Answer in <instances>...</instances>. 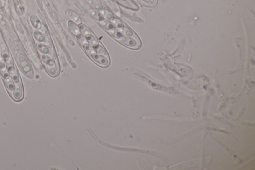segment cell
I'll return each mask as SVG.
<instances>
[{
    "label": "cell",
    "mask_w": 255,
    "mask_h": 170,
    "mask_svg": "<svg viewBox=\"0 0 255 170\" xmlns=\"http://www.w3.org/2000/svg\"><path fill=\"white\" fill-rule=\"evenodd\" d=\"M5 83L6 86L9 92L10 93L13 92L14 86L12 79L10 77L8 79H5Z\"/></svg>",
    "instance_id": "7c38bea8"
},
{
    "label": "cell",
    "mask_w": 255,
    "mask_h": 170,
    "mask_svg": "<svg viewBox=\"0 0 255 170\" xmlns=\"http://www.w3.org/2000/svg\"><path fill=\"white\" fill-rule=\"evenodd\" d=\"M108 32L112 36L115 37L116 39H118L123 35L122 33L120 32L118 30L116 29V28L109 30Z\"/></svg>",
    "instance_id": "9a60e30c"
},
{
    "label": "cell",
    "mask_w": 255,
    "mask_h": 170,
    "mask_svg": "<svg viewBox=\"0 0 255 170\" xmlns=\"http://www.w3.org/2000/svg\"><path fill=\"white\" fill-rule=\"evenodd\" d=\"M90 13L93 18H94L97 21L101 22L104 19V17L102 14L100 12L97 11V10L94 9L90 10Z\"/></svg>",
    "instance_id": "9c48e42d"
},
{
    "label": "cell",
    "mask_w": 255,
    "mask_h": 170,
    "mask_svg": "<svg viewBox=\"0 0 255 170\" xmlns=\"http://www.w3.org/2000/svg\"><path fill=\"white\" fill-rule=\"evenodd\" d=\"M112 23H113V24L115 25V27H116L118 29V30L120 32L125 27L124 24L121 21H120L119 19H114L112 21Z\"/></svg>",
    "instance_id": "d6986e66"
},
{
    "label": "cell",
    "mask_w": 255,
    "mask_h": 170,
    "mask_svg": "<svg viewBox=\"0 0 255 170\" xmlns=\"http://www.w3.org/2000/svg\"><path fill=\"white\" fill-rule=\"evenodd\" d=\"M101 26L103 27L104 29L110 30L112 29H115V26L112 22H110V21H103L100 22Z\"/></svg>",
    "instance_id": "8fae6325"
},
{
    "label": "cell",
    "mask_w": 255,
    "mask_h": 170,
    "mask_svg": "<svg viewBox=\"0 0 255 170\" xmlns=\"http://www.w3.org/2000/svg\"><path fill=\"white\" fill-rule=\"evenodd\" d=\"M88 55L95 63L101 66L106 67L109 65V59L97 53L95 50L91 51Z\"/></svg>",
    "instance_id": "7a4b0ae2"
},
{
    "label": "cell",
    "mask_w": 255,
    "mask_h": 170,
    "mask_svg": "<svg viewBox=\"0 0 255 170\" xmlns=\"http://www.w3.org/2000/svg\"><path fill=\"white\" fill-rule=\"evenodd\" d=\"M22 86L20 82H16L14 85V99L18 100L21 99L22 97Z\"/></svg>",
    "instance_id": "277c9868"
},
{
    "label": "cell",
    "mask_w": 255,
    "mask_h": 170,
    "mask_svg": "<svg viewBox=\"0 0 255 170\" xmlns=\"http://www.w3.org/2000/svg\"><path fill=\"white\" fill-rule=\"evenodd\" d=\"M118 42L123 45L131 48H137L138 42L131 37H126L123 35L119 38L116 39Z\"/></svg>",
    "instance_id": "3957f363"
},
{
    "label": "cell",
    "mask_w": 255,
    "mask_h": 170,
    "mask_svg": "<svg viewBox=\"0 0 255 170\" xmlns=\"http://www.w3.org/2000/svg\"><path fill=\"white\" fill-rule=\"evenodd\" d=\"M5 63L4 58L2 56H0V69H2L5 68Z\"/></svg>",
    "instance_id": "d4e9b609"
},
{
    "label": "cell",
    "mask_w": 255,
    "mask_h": 170,
    "mask_svg": "<svg viewBox=\"0 0 255 170\" xmlns=\"http://www.w3.org/2000/svg\"><path fill=\"white\" fill-rule=\"evenodd\" d=\"M144 2L151 5H154L156 2V0H143Z\"/></svg>",
    "instance_id": "484cf974"
},
{
    "label": "cell",
    "mask_w": 255,
    "mask_h": 170,
    "mask_svg": "<svg viewBox=\"0 0 255 170\" xmlns=\"http://www.w3.org/2000/svg\"><path fill=\"white\" fill-rule=\"evenodd\" d=\"M78 27L79 29L80 32H81V34L85 36H87L91 34L89 29L85 24H80L78 26Z\"/></svg>",
    "instance_id": "4fadbf2b"
},
{
    "label": "cell",
    "mask_w": 255,
    "mask_h": 170,
    "mask_svg": "<svg viewBox=\"0 0 255 170\" xmlns=\"http://www.w3.org/2000/svg\"><path fill=\"white\" fill-rule=\"evenodd\" d=\"M1 55L2 57L5 60H6L9 58V53L8 48L6 45H3L1 47Z\"/></svg>",
    "instance_id": "ffe728a7"
},
{
    "label": "cell",
    "mask_w": 255,
    "mask_h": 170,
    "mask_svg": "<svg viewBox=\"0 0 255 170\" xmlns=\"http://www.w3.org/2000/svg\"><path fill=\"white\" fill-rule=\"evenodd\" d=\"M1 73L2 76L4 79H8V78L10 77L9 72H8L7 69L6 68H2V69H1Z\"/></svg>",
    "instance_id": "603a6c76"
},
{
    "label": "cell",
    "mask_w": 255,
    "mask_h": 170,
    "mask_svg": "<svg viewBox=\"0 0 255 170\" xmlns=\"http://www.w3.org/2000/svg\"><path fill=\"white\" fill-rule=\"evenodd\" d=\"M76 39L78 42L80 43V45H82V47L85 44L88 43L86 37H85L83 35H81V34H79L77 35Z\"/></svg>",
    "instance_id": "ac0fdd59"
},
{
    "label": "cell",
    "mask_w": 255,
    "mask_h": 170,
    "mask_svg": "<svg viewBox=\"0 0 255 170\" xmlns=\"http://www.w3.org/2000/svg\"><path fill=\"white\" fill-rule=\"evenodd\" d=\"M39 45V48H40V50L43 53H45V54H48V55H50L51 57H53V58H54V56H55V55H54V53L53 52V51H51L50 49L47 48L46 47H45L44 45Z\"/></svg>",
    "instance_id": "2e32d148"
},
{
    "label": "cell",
    "mask_w": 255,
    "mask_h": 170,
    "mask_svg": "<svg viewBox=\"0 0 255 170\" xmlns=\"http://www.w3.org/2000/svg\"><path fill=\"white\" fill-rule=\"evenodd\" d=\"M120 32H122L123 35H125L126 37H132L133 35V33L131 30L127 27H124L121 31H120Z\"/></svg>",
    "instance_id": "44dd1931"
},
{
    "label": "cell",
    "mask_w": 255,
    "mask_h": 170,
    "mask_svg": "<svg viewBox=\"0 0 255 170\" xmlns=\"http://www.w3.org/2000/svg\"><path fill=\"white\" fill-rule=\"evenodd\" d=\"M101 13L102 14L104 18H105L108 20L112 21L114 19L113 14H112L110 12L107 10H101Z\"/></svg>",
    "instance_id": "e0dca14e"
},
{
    "label": "cell",
    "mask_w": 255,
    "mask_h": 170,
    "mask_svg": "<svg viewBox=\"0 0 255 170\" xmlns=\"http://www.w3.org/2000/svg\"><path fill=\"white\" fill-rule=\"evenodd\" d=\"M86 39L87 40L88 42L89 43L90 45H91L92 47H94L99 44V42L96 38L91 35L86 36Z\"/></svg>",
    "instance_id": "5bb4252c"
},
{
    "label": "cell",
    "mask_w": 255,
    "mask_h": 170,
    "mask_svg": "<svg viewBox=\"0 0 255 170\" xmlns=\"http://www.w3.org/2000/svg\"><path fill=\"white\" fill-rule=\"evenodd\" d=\"M68 24L69 28L70 31H71V32L73 34H74L75 35H77L80 34L79 27H78V26L74 22L71 21H69Z\"/></svg>",
    "instance_id": "30bf717a"
},
{
    "label": "cell",
    "mask_w": 255,
    "mask_h": 170,
    "mask_svg": "<svg viewBox=\"0 0 255 170\" xmlns=\"http://www.w3.org/2000/svg\"><path fill=\"white\" fill-rule=\"evenodd\" d=\"M66 14L71 21L77 24H80L81 22V19H80L79 17L78 16V14H77L74 12L70 10H66Z\"/></svg>",
    "instance_id": "5b68a950"
},
{
    "label": "cell",
    "mask_w": 255,
    "mask_h": 170,
    "mask_svg": "<svg viewBox=\"0 0 255 170\" xmlns=\"http://www.w3.org/2000/svg\"><path fill=\"white\" fill-rule=\"evenodd\" d=\"M88 4L94 10L101 11L102 9L101 4L97 0H87Z\"/></svg>",
    "instance_id": "52a82bcc"
},
{
    "label": "cell",
    "mask_w": 255,
    "mask_h": 170,
    "mask_svg": "<svg viewBox=\"0 0 255 170\" xmlns=\"http://www.w3.org/2000/svg\"><path fill=\"white\" fill-rule=\"evenodd\" d=\"M42 60L48 73L53 76H55L57 72V66L54 60L45 55H42Z\"/></svg>",
    "instance_id": "6da1fadb"
},
{
    "label": "cell",
    "mask_w": 255,
    "mask_h": 170,
    "mask_svg": "<svg viewBox=\"0 0 255 170\" xmlns=\"http://www.w3.org/2000/svg\"><path fill=\"white\" fill-rule=\"evenodd\" d=\"M137 1H138V0H137Z\"/></svg>",
    "instance_id": "4316f807"
},
{
    "label": "cell",
    "mask_w": 255,
    "mask_h": 170,
    "mask_svg": "<svg viewBox=\"0 0 255 170\" xmlns=\"http://www.w3.org/2000/svg\"><path fill=\"white\" fill-rule=\"evenodd\" d=\"M8 71L10 73V75L11 76L12 80L14 81L15 83L16 82H19V75L17 71L14 68V65L10 66L8 67Z\"/></svg>",
    "instance_id": "8992f818"
},
{
    "label": "cell",
    "mask_w": 255,
    "mask_h": 170,
    "mask_svg": "<svg viewBox=\"0 0 255 170\" xmlns=\"http://www.w3.org/2000/svg\"><path fill=\"white\" fill-rule=\"evenodd\" d=\"M93 48H94V50H95L96 52L97 53H98L99 55H102L103 56H105L106 58H107L109 59L108 55V53H107V52L106 51V50H105V48H104L103 47H102L100 45L98 44L97 45H95V46H94Z\"/></svg>",
    "instance_id": "ba28073f"
},
{
    "label": "cell",
    "mask_w": 255,
    "mask_h": 170,
    "mask_svg": "<svg viewBox=\"0 0 255 170\" xmlns=\"http://www.w3.org/2000/svg\"><path fill=\"white\" fill-rule=\"evenodd\" d=\"M34 35H35V37L39 42H43L45 40V37L42 35V34H40L37 32H35Z\"/></svg>",
    "instance_id": "7402d4cb"
},
{
    "label": "cell",
    "mask_w": 255,
    "mask_h": 170,
    "mask_svg": "<svg viewBox=\"0 0 255 170\" xmlns=\"http://www.w3.org/2000/svg\"><path fill=\"white\" fill-rule=\"evenodd\" d=\"M32 23L36 29H40L41 28L42 26L40 21H38V19H37L36 21L35 18H34V19H32Z\"/></svg>",
    "instance_id": "cb8c5ba5"
}]
</instances>
